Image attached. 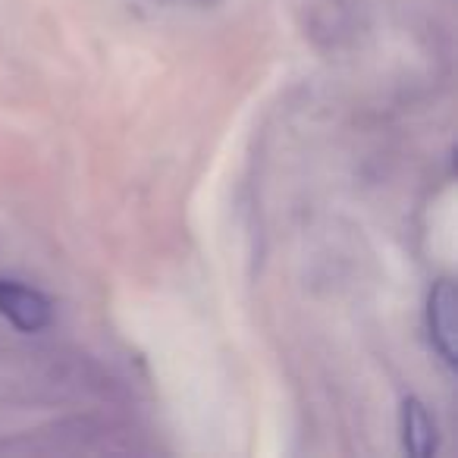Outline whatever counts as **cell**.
<instances>
[{"instance_id": "1", "label": "cell", "mask_w": 458, "mask_h": 458, "mask_svg": "<svg viewBox=\"0 0 458 458\" xmlns=\"http://www.w3.org/2000/svg\"><path fill=\"white\" fill-rule=\"evenodd\" d=\"M458 295L452 280H437L427 295V333H430V345L439 355L445 368H455L458 361Z\"/></svg>"}, {"instance_id": "3", "label": "cell", "mask_w": 458, "mask_h": 458, "mask_svg": "<svg viewBox=\"0 0 458 458\" xmlns=\"http://www.w3.org/2000/svg\"><path fill=\"white\" fill-rule=\"evenodd\" d=\"M399 430H402V449L411 458H430L433 452H437V445H439L437 420L430 418V411H427V405L418 395L402 399Z\"/></svg>"}, {"instance_id": "2", "label": "cell", "mask_w": 458, "mask_h": 458, "mask_svg": "<svg viewBox=\"0 0 458 458\" xmlns=\"http://www.w3.org/2000/svg\"><path fill=\"white\" fill-rule=\"evenodd\" d=\"M0 318L13 324L20 333H41L45 327H51L54 305L38 289L0 276Z\"/></svg>"}]
</instances>
